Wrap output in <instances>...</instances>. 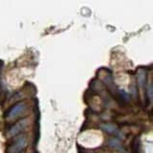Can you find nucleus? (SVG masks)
<instances>
[{
    "mask_svg": "<svg viewBox=\"0 0 153 153\" xmlns=\"http://www.w3.org/2000/svg\"><path fill=\"white\" fill-rule=\"evenodd\" d=\"M27 145V139L24 136H19L8 147V153H20Z\"/></svg>",
    "mask_w": 153,
    "mask_h": 153,
    "instance_id": "nucleus-1",
    "label": "nucleus"
},
{
    "mask_svg": "<svg viewBox=\"0 0 153 153\" xmlns=\"http://www.w3.org/2000/svg\"><path fill=\"white\" fill-rule=\"evenodd\" d=\"M26 105L23 102H18L15 103L14 106H11L10 110L6 113V119L8 121H13L15 118H17L23 111L25 110Z\"/></svg>",
    "mask_w": 153,
    "mask_h": 153,
    "instance_id": "nucleus-2",
    "label": "nucleus"
},
{
    "mask_svg": "<svg viewBox=\"0 0 153 153\" xmlns=\"http://www.w3.org/2000/svg\"><path fill=\"white\" fill-rule=\"evenodd\" d=\"M27 125V120H21L17 122L16 124H14L9 129V132H8V136L10 138H13L14 136L18 135L23 129L26 127Z\"/></svg>",
    "mask_w": 153,
    "mask_h": 153,
    "instance_id": "nucleus-3",
    "label": "nucleus"
},
{
    "mask_svg": "<svg viewBox=\"0 0 153 153\" xmlns=\"http://www.w3.org/2000/svg\"><path fill=\"white\" fill-rule=\"evenodd\" d=\"M102 128L105 130V131L109 132V133H113L115 135H118V130L117 128L115 127L114 125H111V124H105V125H102Z\"/></svg>",
    "mask_w": 153,
    "mask_h": 153,
    "instance_id": "nucleus-4",
    "label": "nucleus"
},
{
    "mask_svg": "<svg viewBox=\"0 0 153 153\" xmlns=\"http://www.w3.org/2000/svg\"><path fill=\"white\" fill-rule=\"evenodd\" d=\"M133 151L135 153H140V141L138 139L133 141Z\"/></svg>",
    "mask_w": 153,
    "mask_h": 153,
    "instance_id": "nucleus-5",
    "label": "nucleus"
},
{
    "mask_svg": "<svg viewBox=\"0 0 153 153\" xmlns=\"http://www.w3.org/2000/svg\"><path fill=\"white\" fill-rule=\"evenodd\" d=\"M147 94H148L149 99H152V84H151V83H149V84H148Z\"/></svg>",
    "mask_w": 153,
    "mask_h": 153,
    "instance_id": "nucleus-6",
    "label": "nucleus"
}]
</instances>
